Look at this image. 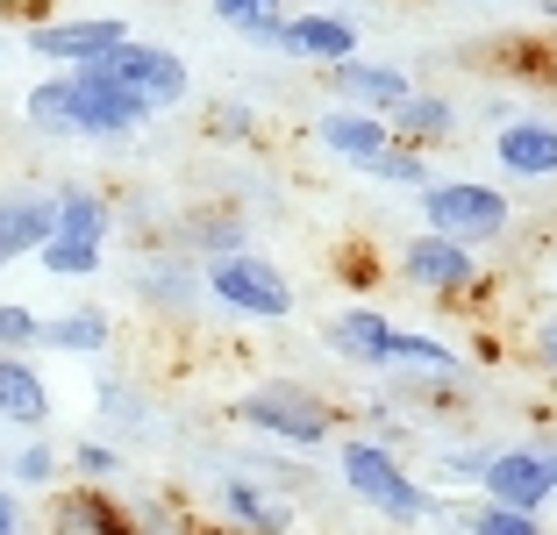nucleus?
I'll return each instance as SVG.
<instances>
[{
	"instance_id": "nucleus-18",
	"label": "nucleus",
	"mask_w": 557,
	"mask_h": 535,
	"mask_svg": "<svg viewBox=\"0 0 557 535\" xmlns=\"http://www.w3.org/2000/svg\"><path fill=\"white\" fill-rule=\"evenodd\" d=\"M222 507H230L250 535H286V528H294V507L278 500V493L250 486V478H230V486H222Z\"/></svg>"
},
{
	"instance_id": "nucleus-1",
	"label": "nucleus",
	"mask_w": 557,
	"mask_h": 535,
	"mask_svg": "<svg viewBox=\"0 0 557 535\" xmlns=\"http://www.w3.org/2000/svg\"><path fill=\"white\" fill-rule=\"evenodd\" d=\"M336 471H344V486L358 493L364 507H379V514H394V521H429L436 514V493L414 486L386 443H344V450H336Z\"/></svg>"
},
{
	"instance_id": "nucleus-8",
	"label": "nucleus",
	"mask_w": 557,
	"mask_h": 535,
	"mask_svg": "<svg viewBox=\"0 0 557 535\" xmlns=\"http://www.w3.org/2000/svg\"><path fill=\"white\" fill-rule=\"evenodd\" d=\"M115 43H129V22H115V15H86V22H44V29H29V50L36 58H50V65H100Z\"/></svg>"
},
{
	"instance_id": "nucleus-14",
	"label": "nucleus",
	"mask_w": 557,
	"mask_h": 535,
	"mask_svg": "<svg viewBox=\"0 0 557 535\" xmlns=\"http://www.w3.org/2000/svg\"><path fill=\"white\" fill-rule=\"evenodd\" d=\"M0 422H15V428H44L50 422L44 372H29V364L8 357V350H0Z\"/></svg>"
},
{
	"instance_id": "nucleus-22",
	"label": "nucleus",
	"mask_w": 557,
	"mask_h": 535,
	"mask_svg": "<svg viewBox=\"0 0 557 535\" xmlns=\"http://www.w3.org/2000/svg\"><path fill=\"white\" fill-rule=\"evenodd\" d=\"M44 272H58V278H86V272H100V244H72V236H50V244H44Z\"/></svg>"
},
{
	"instance_id": "nucleus-19",
	"label": "nucleus",
	"mask_w": 557,
	"mask_h": 535,
	"mask_svg": "<svg viewBox=\"0 0 557 535\" xmlns=\"http://www.w3.org/2000/svg\"><path fill=\"white\" fill-rule=\"evenodd\" d=\"M108 314L100 308H72V314H58V322H36V343L44 350H72V357H94V350H108Z\"/></svg>"
},
{
	"instance_id": "nucleus-9",
	"label": "nucleus",
	"mask_w": 557,
	"mask_h": 535,
	"mask_svg": "<svg viewBox=\"0 0 557 535\" xmlns=\"http://www.w3.org/2000/svg\"><path fill=\"white\" fill-rule=\"evenodd\" d=\"M50 228H58L50 194H29V186L0 194V272H8L15 258H36V250L50 244Z\"/></svg>"
},
{
	"instance_id": "nucleus-29",
	"label": "nucleus",
	"mask_w": 557,
	"mask_h": 535,
	"mask_svg": "<svg viewBox=\"0 0 557 535\" xmlns=\"http://www.w3.org/2000/svg\"><path fill=\"white\" fill-rule=\"evenodd\" d=\"M536 350H543V364L557 372V314H543V328H536Z\"/></svg>"
},
{
	"instance_id": "nucleus-21",
	"label": "nucleus",
	"mask_w": 557,
	"mask_h": 535,
	"mask_svg": "<svg viewBox=\"0 0 557 535\" xmlns=\"http://www.w3.org/2000/svg\"><path fill=\"white\" fill-rule=\"evenodd\" d=\"M50 208H58V228H50V236H72V244H100V236H108V200L100 194H58Z\"/></svg>"
},
{
	"instance_id": "nucleus-15",
	"label": "nucleus",
	"mask_w": 557,
	"mask_h": 535,
	"mask_svg": "<svg viewBox=\"0 0 557 535\" xmlns=\"http://www.w3.org/2000/svg\"><path fill=\"white\" fill-rule=\"evenodd\" d=\"M322 144L336 150V158H350V164H372L379 150H394V136H386V122H379V114L329 108V114H322Z\"/></svg>"
},
{
	"instance_id": "nucleus-24",
	"label": "nucleus",
	"mask_w": 557,
	"mask_h": 535,
	"mask_svg": "<svg viewBox=\"0 0 557 535\" xmlns=\"http://www.w3.org/2000/svg\"><path fill=\"white\" fill-rule=\"evenodd\" d=\"M364 172L386 178V186H429V158H422V150H400V144H394V150H379Z\"/></svg>"
},
{
	"instance_id": "nucleus-25",
	"label": "nucleus",
	"mask_w": 557,
	"mask_h": 535,
	"mask_svg": "<svg viewBox=\"0 0 557 535\" xmlns=\"http://www.w3.org/2000/svg\"><path fill=\"white\" fill-rule=\"evenodd\" d=\"M0 350H8V357L36 350V314L15 308V300H0Z\"/></svg>"
},
{
	"instance_id": "nucleus-7",
	"label": "nucleus",
	"mask_w": 557,
	"mask_h": 535,
	"mask_svg": "<svg viewBox=\"0 0 557 535\" xmlns=\"http://www.w3.org/2000/svg\"><path fill=\"white\" fill-rule=\"evenodd\" d=\"M144 122H150L144 100H129L122 86L94 79V72H72V86H65V136H129V129H144Z\"/></svg>"
},
{
	"instance_id": "nucleus-2",
	"label": "nucleus",
	"mask_w": 557,
	"mask_h": 535,
	"mask_svg": "<svg viewBox=\"0 0 557 535\" xmlns=\"http://www.w3.org/2000/svg\"><path fill=\"white\" fill-rule=\"evenodd\" d=\"M208 293L222 308L250 314V322H286L294 314V286L272 272V258H250V250H214L208 258Z\"/></svg>"
},
{
	"instance_id": "nucleus-6",
	"label": "nucleus",
	"mask_w": 557,
	"mask_h": 535,
	"mask_svg": "<svg viewBox=\"0 0 557 535\" xmlns=\"http://www.w3.org/2000/svg\"><path fill=\"white\" fill-rule=\"evenodd\" d=\"M244 422L250 428H264V436H278V443H300V450H314V443H329V407L314 400L308 386H286V378H278V386H258L244 400Z\"/></svg>"
},
{
	"instance_id": "nucleus-16",
	"label": "nucleus",
	"mask_w": 557,
	"mask_h": 535,
	"mask_svg": "<svg viewBox=\"0 0 557 535\" xmlns=\"http://www.w3.org/2000/svg\"><path fill=\"white\" fill-rule=\"evenodd\" d=\"M394 336L400 328L386 322V314H372V308H344L336 322H329V343L344 357H358V364H386L394 357Z\"/></svg>"
},
{
	"instance_id": "nucleus-5",
	"label": "nucleus",
	"mask_w": 557,
	"mask_h": 535,
	"mask_svg": "<svg viewBox=\"0 0 557 535\" xmlns=\"http://www.w3.org/2000/svg\"><path fill=\"white\" fill-rule=\"evenodd\" d=\"M479 486H486V507H500V514H536L557 493V450H543V443H529V450H493L486 464H479Z\"/></svg>"
},
{
	"instance_id": "nucleus-12",
	"label": "nucleus",
	"mask_w": 557,
	"mask_h": 535,
	"mask_svg": "<svg viewBox=\"0 0 557 535\" xmlns=\"http://www.w3.org/2000/svg\"><path fill=\"white\" fill-rule=\"evenodd\" d=\"M294 58H314V65H344L350 50H358V22L350 15H294L286 22V43Z\"/></svg>"
},
{
	"instance_id": "nucleus-26",
	"label": "nucleus",
	"mask_w": 557,
	"mask_h": 535,
	"mask_svg": "<svg viewBox=\"0 0 557 535\" xmlns=\"http://www.w3.org/2000/svg\"><path fill=\"white\" fill-rule=\"evenodd\" d=\"M465 535H543L536 514H500V507H479L472 521H465Z\"/></svg>"
},
{
	"instance_id": "nucleus-17",
	"label": "nucleus",
	"mask_w": 557,
	"mask_h": 535,
	"mask_svg": "<svg viewBox=\"0 0 557 535\" xmlns=\"http://www.w3.org/2000/svg\"><path fill=\"white\" fill-rule=\"evenodd\" d=\"M450 100H436V94H408L394 114H386V136H394L400 150H422V144H436V136H450Z\"/></svg>"
},
{
	"instance_id": "nucleus-4",
	"label": "nucleus",
	"mask_w": 557,
	"mask_h": 535,
	"mask_svg": "<svg viewBox=\"0 0 557 535\" xmlns=\"http://www.w3.org/2000/svg\"><path fill=\"white\" fill-rule=\"evenodd\" d=\"M422 222L443 244H479V236H500L508 228V200L493 194V186L450 178V186H422Z\"/></svg>"
},
{
	"instance_id": "nucleus-20",
	"label": "nucleus",
	"mask_w": 557,
	"mask_h": 535,
	"mask_svg": "<svg viewBox=\"0 0 557 535\" xmlns=\"http://www.w3.org/2000/svg\"><path fill=\"white\" fill-rule=\"evenodd\" d=\"M214 15L230 22L244 43H264V50L286 43V15H278V0H214Z\"/></svg>"
},
{
	"instance_id": "nucleus-3",
	"label": "nucleus",
	"mask_w": 557,
	"mask_h": 535,
	"mask_svg": "<svg viewBox=\"0 0 557 535\" xmlns=\"http://www.w3.org/2000/svg\"><path fill=\"white\" fill-rule=\"evenodd\" d=\"M79 72L122 86V94L144 100L150 114H158V108H180V100H186V65L172 58V50H158V43H115L100 65H79Z\"/></svg>"
},
{
	"instance_id": "nucleus-28",
	"label": "nucleus",
	"mask_w": 557,
	"mask_h": 535,
	"mask_svg": "<svg viewBox=\"0 0 557 535\" xmlns=\"http://www.w3.org/2000/svg\"><path fill=\"white\" fill-rule=\"evenodd\" d=\"M72 464H79L94 486H100V478H122V457L108 450V443H79V450H72Z\"/></svg>"
},
{
	"instance_id": "nucleus-23",
	"label": "nucleus",
	"mask_w": 557,
	"mask_h": 535,
	"mask_svg": "<svg viewBox=\"0 0 557 535\" xmlns=\"http://www.w3.org/2000/svg\"><path fill=\"white\" fill-rule=\"evenodd\" d=\"M65 86H72V72H58V79L29 86V122H36L44 136H65Z\"/></svg>"
},
{
	"instance_id": "nucleus-30",
	"label": "nucleus",
	"mask_w": 557,
	"mask_h": 535,
	"mask_svg": "<svg viewBox=\"0 0 557 535\" xmlns=\"http://www.w3.org/2000/svg\"><path fill=\"white\" fill-rule=\"evenodd\" d=\"M0 535H22V507H15V493H0Z\"/></svg>"
},
{
	"instance_id": "nucleus-27",
	"label": "nucleus",
	"mask_w": 557,
	"mask_h": 535,
	"mask_svg": "<svg viewBox=\"0 0 557 535\" xmlns=\"http://www.w3.org/2000/svg\"><path fill=\"white\" fill-rule=\"evenodd\" d=\"M58 478V457L44 450V443H29V450L15 457V486H50Z\"/></svg>"
},
{
	"instance_id": "nucleus-13",
	"label": "nucleus",
	"mask_w": 557,
	"mask_h": 535,
	"mask_svg": "<svg viewBox=\"0 0 557 535\" xmlns=\"http://www.w3.org/2000/svg\"><path fill=\"white\" fill-rule=\"evenodd\" d=\"M493 158L508 164L515 178H550L557 172V129L550 122H508L493 136Z\"/></svg>"
},
{
	"instance_id": "nucleus-10",
	"label": "nucleus",
	"mask_w": 557,
	"mask_h": 535,
	"mask_svg": "<svg viewBox=\"0 0 557 535\" xmlns=\"http://www.w3.org/2000/svg\"><path fill=\"white\" fill-rule=\"evenodd\" d=\"M329 94L350 100L358 114H379V122H386L414 86H408V72H394V65H358V58H344V65H329Z\"/></svg>"
},
{
	"instance_id": "nucleus-11",
	"label": "nucleus",
	"mask_w": 557,
	"mask_h": 535,
	"mask_svg": "<svg viewBox=\"0 0 557 535\" xmlns=\"http://www.w3.org/2000/svg\"><path fill=\"white\" fill-rule=\"evenodd\" d=\"M400 272L429 293H465L479 278V258L465 244H443V236H414V244L400 250Z\"/></svg>"
}]
</instances>
